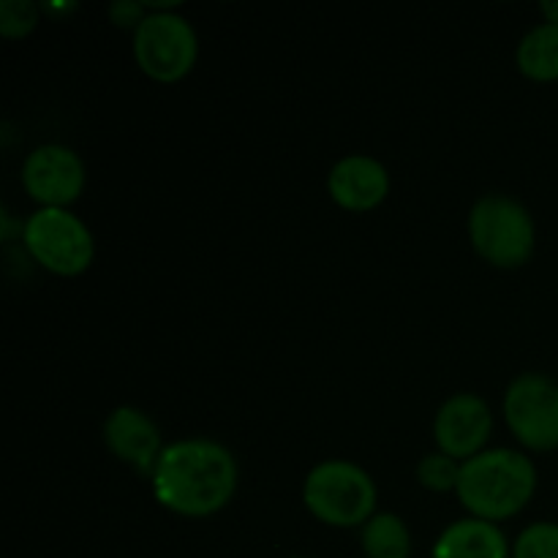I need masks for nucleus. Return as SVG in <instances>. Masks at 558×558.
Returning <instances> with one entry per match:
<instances>
[{
    "mask_svg": "<svg viewBox=\"0 0 558 558\" xmlns=\"http://www.w3.org/2000/svg\"><path fill=\"white\" fill-rule=\"evenodd\" d=\"M238 490V461L210 439L163 447L153 472V494L174 515L207 518L223 510Z\"/></svg>",
    "mask_w": 558,
    "mask_h": 558,
    "instance_id": "obj_1",
    "label": "nucleus"
},
{
    "mask_svg": "<svg viewBox=\"0 0 558 558\" xmlns=\"http://www.w3.org/2000/svg\"><path fill=\"white\" fill-rule=\"evenodd\" d=\"M537 490V469L523 452L488 450L461 463L458 499L488 523L515 518Z\"/></svg>",
    "mask_w": 558,
    "mask_h": 558,
    "instance_id": "obj_2",
    "label": "nucleus"
},
{
    "mask_svg": "<svg viewBox=\"0 0 558 558\" xmlns=\"http://www.w3.org/2000/svg\"><path fill=\"white\" fill-rule=\"evenodd\" d=\"M303 501L316 521L336 529L365 526L376 510V485L365 469L325 461L305 477Z\"/></svg>",
    "mask_w": 558,
    "mask_h": 558,
    "instance_id": "obj_3",
    "label": "nucleus"
},
{
    "mask_svg": "<svg viewBox=\"0 0 558 558\" xmlns=\"http://www.w3.org/2000/svg\"><path fill=\"white\" fill-rule=\"evenodd\" d=\"M469 238L474 251L501 270L523 267L534 254V221L521 202L490 194L472 207Z\"/></svg>",
    "mask_w": 558,
    "mask_h": 558,
    "instance_id": "obj_4",
    "label": "nucleus"
},
{
    "mask_svg": "<svg viewBox=\"0 0 558 558\" xmlns=\"http://www.w3.org/2000/svg\"><path fill=\"white\" fill-rule=\"evenodd\" d=\"M27 254L54 276L74 278L90 267L96 245L93 234L74 213L60 207H41L22 227Z\"/></svg>",
    "mask_w": 558,
    "mask_h": 558,
    "instance_id": "obj_5",
    "label": "nucleus"
},
{
    "mask_svg": "<svg viewBox=\"0 0 558 558\" xmlns=\"http://www.w3.org/2000/svg\"><path fill=\"white\" fill-rule=\"evenodd\" d=\"M134 58L150 80L180 82L199 58V38L191 22L174 11H150L134 33Z\"/></svg>",
    "mask_w": 558,
    "mask_h": 558,
    "instance_id": "obj_6",
    "label": "nucleus"
},
{
    "mask_svg": "<svg viewBox=\"0 0 558 558\" xmlns=\"http://www.w3.org/2000/svg\"><path fill=\"white\" fill-rule=\"evenodd\" d=\"M505 420L512 436L534 452L558 447V385L543 374H523L507 387Z\"/></svg>",
    "mask_w": 558,
    "mask_h": 558,
    "instance_id": "obj_7",
    "label": "nucleus"
},
{
    "mask_svg": "<svg viewBox=\"0 0 558 558\" xmlns=\"http://www.w3.org/2000/svg\"><path fill=\"white\" fill-rule=\"evenodd\" d=\"M22 185L27 196L41 207L74 205L85 189V163L74 150L63 145H41L25 158Z\"/></svg>",
    "mask_w": 558,
    "mask_h": 558,
    "instance_id": "obj_8",
    "label": "nucleus"
},
{
    "mask_svg": "<svg viewBox=\"0 0 558 558\" xmlns=\"http://www.w3.org/2000/svg\"><path fill=\"white\" fill-rule=\"evenodd\" d=\"M490 430H494V414L488 403L472 392H458L450 401H445V407L436 414L434 439L439 452L456 461H469L483 452Z\"/></svg>",
    "mask_w": 558,
    "mask_h": 558,
    "instance_id": "obj_9",
    "label": "nucleus"
},
{
    "mask_svg": "<svg viewBox=\"0 0 558 558\" xmlns=\"http://www.w3.org/2000/svg\"><path fill=\"white\" fill-rule=\"evenodd\" d=\"M332 202L343 210L368 213L379 207L390 194V174L376 158L349 156L332 167L327 178Z\"/></svg>",
    "mask_w": 558,
    "mask_h": 558,
    "instance_id": "obj_10",
    "label": "nucleus"
},
{
    "mask_svg": "<svg viewBox=\"0 0 558 558\" xmlns=\"http://www.w3.org/2000/svg\"><path fill=\"white\" fill-rule=\"evenodd\" d=\"M104 441L120 461L131 463L150 477L163 452L156 423L134 407H120L109 414V420L104 423Z\"/></svg>",
    "mask_w": 558,
    "mask_h": 558,
    "instance_id": "obj_11",
    "label": "nucleus"
},
{
    "mask_svg": "<svg viewBox=\"0 0 558 558\" xmlns=\"http://www.w3.org/2000/svg\"><path fill=\"white\" fill-rule=\"evenodd\" d=\"M430 558H510V545L496 523L463 518L441 532Z\"/></svg>",
    "mask_w": 558,
    "mask_h": 558,
    "instance_id": "obj_12",
    "label": "nucleus"
},
{
    "mask_svg": "<svg viewBox=\"0 0 558 558\" xmlns=\"http://www.w3.org/2000/svg\"><path fill=\"white\" fill-rule=\"evenodd\" d=\"M518 69L523 76L534 82H556L558 80V25H537L529 31L518 44Z\"/></svg>",
    "mask_w": 558,
    "mask_h": 558,
    "instance_id": "obj_13",
    "label": "nucleus"
},
{
    "mask_svg": "<svg viewBox=\"0 0 558 558\" xmlns=\"http://www.w3.org/2000/svg\"><path fill=\"white\" fill-rule=\"evenodd\" d=\"M363 554L368 558H409L412 534L398 515H374L363 526Z\"/></svg>",
    "mask_w": 558,
    "mask_h": 558,
    "instance_id": "obj_14",
    "label": "nucleus"
},
{
    "mask_svg": "<svg viewBox=\"0 0 558 558\" xmlns=\"http://www.w3.org/2000/svg\"><path fill=\"white\" fill-rule=\"evenodd\" d=\"M417 480L423 488L434 490V494H445V490H458V480H461V463L456 458L445 456V452H434L425 456L417 463Z\"/></svg>",
    "mask_w": 558,
    "mask_h": 558,
    "instance_id": "obj_15",
    "label": "nucleus"
},
{
    "mask_svg": "<svg viewBox=\"0 0 558 558\" xmlns=\"http://www.w3.org/2000/svg\"><path fill=\"white\" fill-rule=\"evenodd\" d=\"M512 558H558V523H532L512 545Z\"/></svg>",
    "mask_w": 558,
    "mask_h": 558,
    "instance_id": "obj_16",
    "label": "nucleus"
},
{
    "mask_svg": "<svg viewBox=\"0 0 558 558\" xmlns=\"http://www.w3.org/2000/svg\"><path fill=\"white\" fill-rule=\"evenodd\" d=\"M41 9L31 0H3L0 3V36L25 38L38 25Z\"/></svg>",
    "mask_w": 558,
    "mask_h": 558,
    "instance_id": "obj_17",
    "label": "nucleus"
},
{
    "mask_svg": "<svg viewBox=\"0 0 558 558\" xmlns=\"http://www.w3.org/2000/svg\"><path fill=\"white\" fill-rule=\"evenodd\" d=\"M109 20L123 31H134L147 20V5L140 0H118L109 5Z\"/></svg>",
    "mask_w": 558,
    "mask_h": 558,
    "instance_id": "obj_18",
    "label": "nucleus"
},
{
    "mask_svg": "<svg viewBox=\"0 0 558 558\" xmlns=\"http://www.w3.org/2000/svg\"><path fill=\"white\" fill-rule=\"evenodd\" d=\"M539 11L550 25H558V0H545V3H539Z\"/></svg>",
    "mask_w": 558,
    "mask_h": 558,
    "instance_id": "obj_19",
    "label": "nucleus"
},
{
    "mask_svg": "<svg viewBox=\"0 0 558 558\" xmlns=\"http://www.w3.org/2000/svg\"><path fill=\"white\" fill-rule=\"evenodd\" d=\"M294 558H305V556H294Z\"/></svg>",
    "mask_w": 558,
    "mask_h": 558,
    "instance_id": "obj_20",
    "label": "nucleus"
}]
</instances>
